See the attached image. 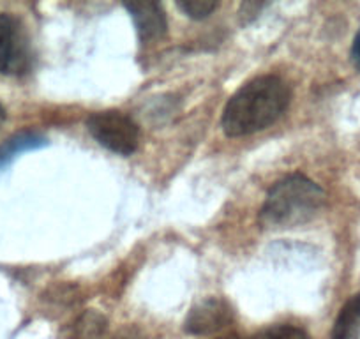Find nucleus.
Listing matches in <instances>:
<instances>
[{
	"mask_svg": "<svg viewBox=\"0 0 360 339\" xmlns=\"http://www.w3.org/2000/svg\"><path fill=\"white\" fill-rule=\"evenodd\" d=\"M44 145V140L39 134L25 133V134H16L11 140L6 141L2 147H0V168L8 165L13 158L20 154V152L30 151V148H37Z\"/></svg>",
	"mask_w": 360,
	"mask_h": 339,
	"instance_id": "obj_9",
	"label": "nucleus"
},
{
	"mask_svg": "<svg viewBox=\"0 0 360 339\" xmlns=\"http://www.w3.org/2000/svg\"><path fill=\"white\" fill-rule=\"evenodd\" d=\"M251 339H309V335L295 325H274V327L263 328Z\"/></svg>",
	"mask_w": 360,
	"mask_h": 339,
	"instance_id": "obj_11",
	"label": "nucleus"
},
{
	"mask_svg": "<svg viewBox=\"0 0 360 339\" xmlns=\"http://www.w3.org/2000/svg\"><path fill=\"white\" fill-rule=\"evenodd\" d=\"M106 328V320L96 311H89L72 324L68 339H99Z\"/></svg>",
	"mask_w": 360,
	"mask_h": 339,
	"instance_id": "obj_8",
	"label": "nucleus"
},
{
	"mask_svg": "<svg viewBox=\"0 0 360 339\" xmlns=\"http://www.w3.org/2000/svg\"><path fill=\"white\" fill-rule=\"evenodd\" d=\"M134 25L138 37L143 44L158 41L168 32V20H166L162 6L158 2H129L126 4Z\"/></svg>",
	"mask_w": 360,
	"mask_h": 339,
	"instance_id": "obj_6",
	"label": "nucleus"
},
{
	"mask_svg": "<svg viewBox=\"0 0 360 339\" xmlns=\"http://www.w3.org/2000/svg\"><path fill=\"white\" fill-rule=\"evenodd\" d=\"M349 55H352V62H353V65L356 68V71H360V30L356 32L355 39H353L352 51H349Z\"/></svg>",
	"mask_w": 360,
	"mask_h": 339,
	"instance_id": "obj_12",
	"label": "nucleus"
},
{
	"mask_svg": "<svg viewBox=\"0 0 360 339\" xmlns=\"http://www.w3.org/2000/svg\"><path fill=\"white\" fill-rule=\"evenodd\" d=\"M330 339H360V292L349 297L341 307Z\"/></svg>",
	"mask_w": 360,
	"mask_h": 339,
	"instance_id": "obj_7",
	"label": "nucleus"
},
{
	"mask_svg": "<svg viewBox=\"0 0 360 339\" xmlns=\"http://www.w3.org/2000/svg\"><path fill=\"white\" fill-rule=\"evenodd\" d=\"M292 99L288 83L276 75L258 76L242 85L221 117V127L231 138L248 136L278 122Z\"/></svg>",
	"mask_w": 360,
	"mask_h": 339,
	"instance_id": "obj_1",
	"label": "nucleus"
},
{
	"mask_svg": "<svg viewBox=\"0 0 360 339\" xmlns=\"http://www.w3.org/2000/svg\"><path fill=\"white\" fill-rule=\"evenodd\" d=\"M325 202L327 195L316 182L293 174L269 189L258 221L266 230L295 228L313 221L323 210Z\"/></svg>",
	"mask_w": 360,
	"mask_h": 339,
	"instance_id": "obj_2",
	"label": "nucleus"
},
{
	"mask_svg": "<svg viewBox=\"0 0 360 339\" xmlns=\"http://www.w3.org/2000/svg\"><path fill=\"white\" fill-rule=\"evenodd\" d=\"M217 339H248V338H242V335H238V334H228V335H223V338H217Z\"/></svg>",
	"mask_w": 360,
	"mask_h": 339,
	"instance_id": "obj_14",
	"label": "nucleus"
},
{
	"mask_svg": "<svg viewBox=\"0 0 360 339\" xmlns=\"http://www.w3.org/2000/svg\"><path fill=\"white\" fill-rule=\"evenodd\" d=\"M6 120V108L2 105H0V126H2V122Z\"/></svg>",
	"mask_w": 360,
	"mask_h": 339,
	"instance_id": "obj_15",
	"label": "nucleus"
},
{
	"mask_svg": "<svg viewBox=\"0 0 360 339\" xmlns=\"http://www.w3.org/2000/svg\"><path fill=\"white\" fill-rule=\"evenodd\" d=\"M217 6L219 4L216 0H180V2H176V8L184 11L193 20L207 18L216 11Z\"/></svg>",
	"mask_w": 360,
	"mask_h": 339,
	"instance_id": "obj_10",
	"label": "nucleus"
},
{
	"mask_svg": "<svg viewBox=\"0 0 360 339\" xmlns=\"http://www.w3.org/2000/svg\"><path fill=\"white\" fill-rule=\"evenodd\" d=\"M233 309L224 299L209 297L193 306L186 318V332L193 335H207L219 332L233 324Z\"/></svg>",
	"mask_w": 360,
	"mask_h": 339,
	"instance_id": "obj_5",
	"label": "nucleus"
},
{
	"mask_svg": "<svg viewBox=\"0 0 360 339\" xmlns=\"http://www.w3.org/2000/svg\"><path fill=\"white\" fill-rule=\"evenodd\" d=\"M113 339H141L140 331H134V328H129V331H122L115 335Z\"/></svg>",
	"mask_w": 360,
	"mask_h": 339,
	"instance_id": "obj_13",
	"label": "nucleus"
},
{
	"mask_svg": "<svg viewBox=\"0 0 360 339\" xmlns=\"http://www.w3.org/2000/svg\"><path fill=\"white\" fill-rule=\"evenodd\" d=\"M86 129L99 145L120 155L133 154L140 143V127L119 110L92 113L86 120Z\"/></svg>",
	"mask_w": 360,
	"mask_h": 339,
	"instance_id": "obj_4",
	"label": "nucleus"
},
{
	"mask_svg": "<svg viewBox=\"0 0 360 339\" xmlns=\"http://www.w3.org/2000/svg\"><path fill=\"white\" fill-rule=\"evenodd\" d=\"M34 50L22 20L11 13H0V75L25 76L32 71Z\"/></svg>",
	"mask_w": 360,
	"mask_h": 339,
	"instance_id": "obj_3",
	"label": "nucleus"
}]
</instances>
